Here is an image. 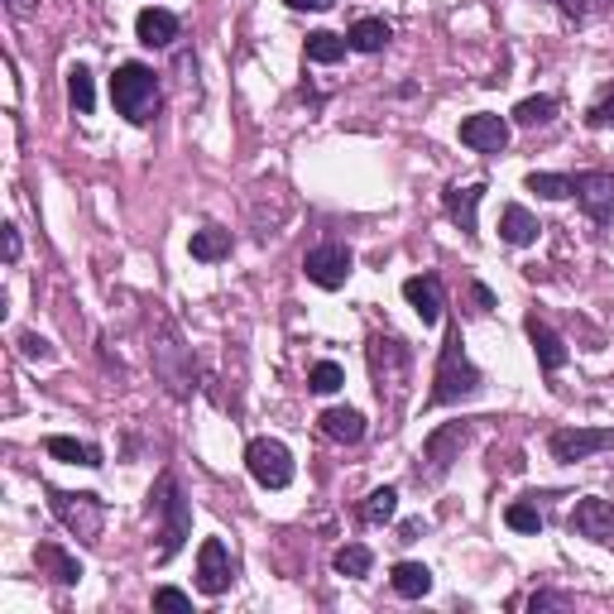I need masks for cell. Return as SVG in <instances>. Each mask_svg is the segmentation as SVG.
Returning a JSON list of instances; mask_svg holds the SVG:
<instances>
[{"label": "cell", "instance_id": "obj_1", "mask_svg": "<svg viewBox=\"0 0 614 614\" xmlns=\"http://www.w3.org/2000/svg\"><path fill=\"white\" fill-rule=\"evenodd\" d=\"M369 379H375V393L385 403V413L403 409V393H409V379H413V355L399 336H369Z\"/></svg>", "mask_w": 614, "mask_h": 614}, {"label": "cell", "instance_id": "obj_2", "mask_svg": "<svg viewBox=\"0 0 614 614\" xmlns=\"http://www.w3.org/2000/svg\"><path fill=\"white\" fill-rule=\"evenodd\" d=\"M480 369L471 365V355H466V346H461V327L456 331H447V346H442V355H437V375H433V393H427V403H461V399H475L480 393Z\"/></svg>", "mask_w": 614, "mask_h": 614}, {"label": "cell", "instance_id": "obj_3", "mask_svg": "<svg viewBox=\"0 0 614 614\" xmlns=\"http://www.w3.org/2000/svg\"><path fill=\"white\" fill-rule=\"evenodd\" d=\"M111 101L130 125H149L159 115V77L145 63H121L111 77Z\"/></svg>", "mask_w": 614, "mask_h": 614}, {"label": "cell", "instance_id": "obj_4", "mask_svg": "<svg viewBox=\"0 0 614 614\" xmlns=\"http://www.w3.org/2000/svg\"><path fill=\"white\" fill-rule=\"evenodd\" d=\"M149 500H154V509L164 514V548H159V566H164V562L178 557L183 542H188L192 509H188V500H183V490H178V480H173V475H159V485L149 490Z\"/></svg>", "mask_w": 614, "mask_h": 614}, {"label": "cell", "instance_id": "obj_5", "mask_svg": "<svg viewBox=\"0 0 614 614\" xmlns=\"http://www.w3.org/2000/svg\"><path fill=\"white\" fill-rule=\"evenodd\" d=\"M49 509L53 518L73 532L77 542H97L106 528V504L97 494H73V490H49Z\"/></svg>", "mask_w": 614, "mask_h": 614}, {"label": "cell", "instance_id": "obj_6", "mask_svg": "<svg viewBox=\"0 0 614 614\" xmlns=\"http://www.w3.org/2000/svg\"><path fill=\"white\" fill-rule=\"evenodd\" d=\"M466 442H471V427L466 423H447V427H437V433H427L423 456H418V466H413V475H418L423 485L447 480V471L461 461V447H466Z\"/></svg>", "mask_w": 614, "mask_h": 614}, {"label": "cell", "instance_id": "obj_7", "mask_svg": "<svg viewBox=\"0 0 614 614\" xmlns=\"http://www.w3.org/2000/svg\"><path fill=\"white\" fill-rule=\"evenodd\" d=\"M246 466L254 475V485H264V490H288L293 485V451L279 437H254L246 447Z\"/></svg>", "mask_w": 614, "mask_h": 614}, {"label": "cell", "instance_id": "obj_8", "mask_svg": "<svg viewBox=\"0 0 614 614\" xmlns=\"http://www.w3.org/2000/svg\"><path fill=\"white\" fill-rule=\"evenodd\" d=\"M154 369H159V379L168 385L173 399H188L192 393V355H188V346L178 341V331L164 322V341L154 346Z\"/></svg>", "mask_w": 614, "mask_h": 614}, {"label": "cell", "instance_id": "obj_9", "mask_svg": "<svg viewBox=\"0 0 614 614\" xmlns=\"http://www.w3.org/2000/svg\"><path fill=\"white\" fill-rule=\"evenodd\" d=\"M548 451L552 461H566V466L596 456V451H614V427H557L548 437Z\"/></svg>", "mask_w": 614, "mask_h": 614}, {"label": "cell", "instance_id": "obj_10", "mask_svg": "<svg viewBox=\"0 0 614 614\" xmlns=\"http://www.w3.org/2000/svg\"><path fill=\"white\" fill-rule=\"evenodd\" d=\"M351 270H355L351 250L336 246V240H327V246H317V250L303 254V274H308V279L317 284V288H327V293H336V288L351 279Z\"/></svg>", "mask_w": 614, "mask_h": 614}, {"label": "cell", "instance_id": "obj_11", "mask_svg": "<svg viewBox=\"0 0 614 614\" xmlns=\"http://www.w3.org/2000/svg\"><path fill=\"white\" fill-rule=\"evenodd\" d=\"M576 202H581V212L596 226H610L614 222V173L605 168L576 173Z\"/></svg>", "mask_w": 614, "mask_h": 614}, {"label": "cell", "instance_id": "obj_12", "mask_svg": "<svg viewBox=\"0 0 614 614\" xmlns=\"http://www.w3.org/2000/svg\"><path fill=\"white\" fill-rule=\"evenodd\" d=\"M230 576H236V566H230L226 542L222 538H206L202 548H197V590H202V596H226Z\"/></svg>", "mask_w": 614, "mask_h": 614}, {"label": "cell", "instance_id": "obj_13", "mask_svg": "<svg viewBox=\"0 0 614 614\" xmlns=\"http://www.w3.org/2000/svg\"><path fill=\"white\" fill-rule=\"evenodd\" d=\"M572 532H581V538L600 542V548H614V504L610 500H576L572 509Z\"/></svg>", "mask_w": 614, "mask_h": 614}, {"label": "cell", "instance_id": "obj_14", "mask_svg": "<svg viewBox=\"0 0 614 614\" xmlns=\"http://www.w3.org/2000/svg\"><path fill=\"white\" fill-rule=\"evenodd\" d=\"M461 145L480 149V154H500V149L509 145V125L500 121V115H490V111L466 115V121H461Z\"/></svg>", "mask_w": 614, "mask_h": 614}, {"label": "cell", "instance_id": "obj_15", "mask_svg": "<svg viewBox=\"0 0 614 614\" xmlns=\"http://www.w3.org/2000/svg\"><path fill=\"white\" fill-rule=\"evenodd\" d=\"M403 298H409V308L423 317V327H437V322H442L447 298H442V284H437L433 274H413V279L403 284Z\"/></svg>", "mask_w": 614, "mask_h": 614}, {"label": "cell", "instance_id": "obj_16", "mask_svg": "<svg viewBox=\"0 0 614 614\" xmlns=\"http://www.w3.org/2000/svg\"><path fill=\"white\" fill-rule=\"evenodd\" d=\"M524 331H528V341H532V355H538V365L548 369V375H557V369L566 365V341L548 327V322H538V317H528Z\"/></svg>", "mask_w": 614, "mask_h": 614}, {"label": "cell", "instance_id": "obj_17", "mask_svg": "<svg viewBox=\"0 0 614 614\" xmlns=\"http://www.w3.org/2000/svg\"><path fill=\"white\" fill-rule=\"evenodd\" d=\"M135 34H140L145 49H168V43L178 39V15L149 5V10H140V20H135Z\"/></svg>", "mask_w": 614, "mask_h": 614}, {"label": "cell", "instance_id": "obj_18", "mask_svg": "<svg viewBox=\"0 0 614 614\" xmlns=\"http://www.w3.org/2000/svg\"><path fill=\"white\" fill-rule=\"evenodd\" d=\"M34 562H39L58 586H77V581H83V562H77L73 552H63L58 542H39V548H34Z\"/></svg>", "mask_w": 614, "mask_h": 614}, {"label": "cell", "instance_id": "obj_19", "mask_svg": "<svg viewBox=\"0 0 614 614\" xmlns=\"http://www.w3.org/2000/svg\"><path fill=\"white\" fill-rule=\"evenodd\" d=\"M480 197H485V183H471V188H447V197H442L447 216L466 230V236H475V206H480Z\"/></svg>", "mask_w": 614, "mask_h": 614}, {"label": "cell", "instance_id": "obj_20", "mask_svg": "<svg viewBox=\"0 0 614 614\" xmlns=\"http://www.w3.org/2000/svg\"><path fill=\"white\" fill-rule=\"evenodd\" d=\"M322 433H327L331 442L355 447L365 437V418L355 409H327V413H322Z\"/></svg>", "mask_w": 614, "mask_h": 614}, {"label": "cell", "instance_id": "obj_21", "mask_svg": "<svg viewBox=\"0 0 614 614\" xmlns=\"http://www.w3.org/2000/svg\"><path fill=\"white\" fill-rule=\"evenodd\" d=\"M538 216L528 212V206H504V216H500V236L509 240V246H532V240H538Z\"/></svg>", "mask_w": 614, "mask_h": 614}, {"label": "cell", "instance_id": "obj_22", "mask_svg": "<svg viewBox=\"0 0 614 614\" xmlns=\"http://www.w3.org/2000/svg\"><path fill=\"white\" fill-rule=\"evenodd\" d=\"M389 586L399 590L403 600H423L427 590H433V572H427L423 562H399V566L389 572Z\"/></svg>", "mask_w": 614, "mask_h": 614}, {"label": "cell", "instance_id": "obj_23", "mask_svg": "<svg viewBox=\"0 0 614 614\" xmlns=\"http://www.w3.org/2000/svg\"><path fill=\"white\" fill-rule=\"evenodd\" d=\"M43 451L58 461H67V466H101V447L91 442H77V437H49L43 442Z\"/></svg>", "mask_w": 614, "mask_h": 614}, {"label": "cell", "instance_id": "obj_24", "mask_svg": "<svg viewBox=\"0 0 614 614\" xmlns=\"http://www.w3.org/2000/svg\"><path fill=\"white\" fill-rule=\"evenodd\" d=\"M192 260H202V264H216V260H226L230 254V230L222 226H202V230H192Z\"/></svg>", "mask_w": 614, "mask_h": 614}, {"label": "cell", "instance_id": "obj_25", "mask_svg": "<svg viewBox=\"0 0 614 614\" xmlns=\"http://www.w3.org/2000/svg\"><path fill=\"white\" fill-rule=\"evenodd\" d=\"M346 39H351V49H355V53H379V49H389L393 29L385 25V20H355Z\"/></svg>", "mask_w": 614, "mask_h": 614}, {"label": "cell", "instance_id": "obj_26", "mask_svg": "<svg viewBox=\"0 0 614 614\" xmlns=\"http://www.w3.org/2000/svg\"><path fill=\"white\" fill-rule=\"evenodd\" d=\"M346 49H351V39H341V34H331V29L308 34V63H341Z\"/></svg>", "mask_w": 614, "mask_h": 614}, {"label": "cell", "instance_id": "obj_27", "mask_svg": "<svg viewBox=\"0 0 614 614\" xmlns=\"http://www.w3.org/2000/svg\"><path fill=\"white\" fill-rule=\"evenodd\" d=\"M393 514H399V490H389V485H385V490H369V494H365V504H361V518H365L369 528L389 524Z\"/></svg>", "mask_w": 614, "mask_h": 614}, {"label": "cell", "instance_id": "obj_28", "mask_svg": "<svg viewBox=\"0 0 614 614\" xmlns=\"http://www.w3.org/2000/svg\"><path fill=\"white\" fill-rule=\"evenodd\" d=\"M331 562H336V572L341 576H355V581H361V576H369V566H375V552H369L365 542H346Z\"/></svg>", "mask_w": 614, "mask_h": 614}, {"label": "cell", "instance_id": "obj_29", "mask_svg": "<svg viewBox=\"0 0 614 614\" xmlns=\"http://www.w3.org/2000/svg\"><path fill=\"white\" fill-rule=\"evenodd\" d=\"M528 192L562 202V197H576V178H566V173H528Z\"/></svg>", "mask_w": 614, "mask_h": 614}, {"label": "cell", "instance_id": "obj_30", "mask_svg": "<svg viewBox=\"0 0 614 614\" xmlns=\"http://www.w3.org/2000/svg\"><path fill=\"white\" fill-rule=\"evenodd\" d=\"M67 97H73L77 115H91V106H97V87H91V73H87L83 63L67 73Z\"/></svg>", "mask_w": 614, "mask_h": 614}, {"label": "cell", "instance_id": "obj_31", "mask_svg": "<svg viewBox=\"0 0 614 614\" xmlns=\"http://www.w3.org/2000/svg\"><path fill=\"white\" fill-rule=\"evenodd\" d=\"M552 115H557V101H552V97H528V101H518V106H514L518 125H548Z\"/></svg>", "mask_w": 614, "mask_h": 614}, {"label": "cell", "instance_id": "obj_32", "mask_svg": "<svg viewBox=\"0 0 614 614\" xmlns=\"http://www.w3.org/2000/svg\"><path fill=\"white\" fill-rule=\"evenodd\" d=\"M586 125H590V130H610V125H614V83L600 87V97L586 106Z\"/></svg>", "mask_w": 614, "mask_h": 614}, {"label": "cell", "instance_id": "obj_33", "mask_svg": "<svg viewBox=\"0 0 614 614\" xmlns=\"http://www.w3.org/2000/svg\"><path fill=\"white\" fill-rule=\"evenodd\" d=\"M341 385H346V375H341V365H336V361H317V365H312V375H308L312 393H336Z\"/></svg>", "mask_w": 614, "mask_h": 614}, {"label": "cell", "instance_id": "obj_34", "mask_svg": "<svg viewBox=\"0 0 614 614\" xmlns=\"http://www.w3.org/2000/svg\"><path fill=\"white\" fill-rule=\"evenodd\" d=\"M504 524L514 528V532H538L542 528V514L532 504H509L504 509Z\"/></svg>", "mask_w": 614, "mask_h": 614}, {"label": "cell", "instance_id": "obj_35", "mask_svg": "<svg viewBox=\"0 0 614 614\" xmlns=\"http://www.w3.org/2000/svg\"><path fill=\"white\" fill-rule=\"evenodd\" d=\"M528 610L538 614V610H572V600L557 596V590H532L528 596Z\"/></svg>", "mask_w": 614, "mask_h": 614}, {"label": "cell", "instance_id": "obj_36", "mask_svg": "<svg viewBox=\"0 0 614 614\" xmlns=\"http://www.w3.org/2000/svg\"><path fill=\"white\" fill-rule=\"evenodd\" d=\"M154 605L159 610H192V596H183V590H173V586H159L154 590Z\"/></svg>", "mask_w": 614, "mask_h": 614}, {"label": "cell", "instance_id": "obj_37", "mask_svg": "<svg viewBox=\"0 0 614 614\" xmlns=\"http://www.w3.org/2000/svg\"><path fill=\"white\" fill-rule=\"evenodd\" d=\"M20 346H25V355H29V361H53V346L43 341V336L25 331V336H20Z\"/></svg>", "mask_w": 614, "mask_h": 614}, {"label": "cell", "instance_id": "obj_38", "mask_svg": "<svg viewBox=\"0 0 614 614\" xmlns=\"http://www.w3.org/2000/svg\"><path fill=\"white\" fill-rule=\"evenodd\" d=\"M557 5H562L566 20H576V25H586V20H590V5H586V0H557Z\"/></svg>", "mask_w": 614, "mask_h": 614}, {"label": "cell", "instance_id": "obj_39", "mask_svg": "<svg viewBox=\"0 0 614 614\" xmlns=\"http://www.w3.org/2000/svg\"><path fill=\"white\" fill-rule=\"evenodd\" d=\"M471 303H475V312H490L494 308V293L485 284H471Z\"/></svg>", "mask_w": 614, "mask_h": 614}, {"label": "cell", "instance_id": "obj_40", "mask_svg": "<svg viewBox=\"0 0 614 614\" xmlns=\"http://www.w3.org/2000/svg\"><path fill=\"white\" fill-rule=\"evenodd\" d=\"M5 260H10V264L20 260V230H15V226H5Z\"/></svg>", "mask_w": 614, "mask_h": 614}, {"label": "cell", "instance_id": "obj_41", "mask_svg": "<svg viewBox=\"0 0 614 614\" xmlns=\"http://www.w3.org/2000/svg\"><path fill=\"white\" fill-rule=\"evenodd\" d=\"M5 5H10V15H15V20H29L34 15V0H5Z\"/></svg>", "mask_w": 614, "mask_h": 614}, {"label": "cell", "instance_id": "obj_42", "mask_svg": "<svg viewBox=\"0 0 614 614\" xmlns=\"http://www.w3.org/2000/svg\"><path fill=\"white\" fill-rule=\"evenodd\" d=\"M288 10H331V0H284Z\"/></svg>", "mask_w": 614, "mask_h": 614}]
</instances>
